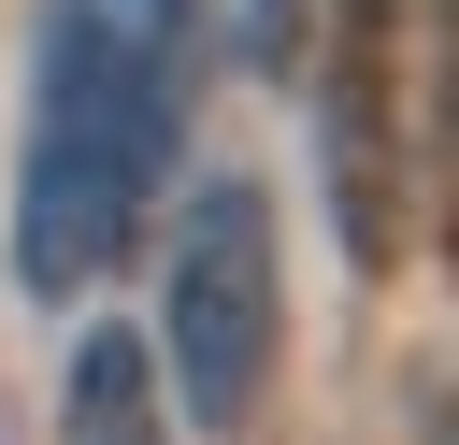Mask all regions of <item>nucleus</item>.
Returning <instances> with one entry per match:
<instances>
[{
    "instance_id": "obj_4",
    "label": "nucleus",
    "mask_w": 459,
    "mask_h": 445,
    "mask_svg": "<svg viewBox=\"0 0 459 445\" xmlns=\"http://www.w3.org/2000/svg\"><path fill=\"white\" fill-rule=\"evenodd\" d=\"M57 445H172V416H158V359H143L129 330H86V345H72Z\"/></svg>"
},
{
    "instance_id": "obj_3",
    "label": "nucleus",
    "mask_w": 459,
    "mask_h": 445,
    "mask_svg": "<svg viewBox=\"0 0 459 445\" xmlns=\"http://www.w3.org/2000/svg\"><path fill=\"white\" fill-rule=\"evenodd\" d=\"M316 129H330V215H344V258L387 273L402 258V201H416V0H330L316 14Z\"/></svg>"
},
{
    "instance_id": "obj_7",
    "label": "nucleus",
    "mask_w": 459,
    "mask_h": 445,
    "mask_svg": "<svg viewBox=\"0 0 459 445\" xmlns=\"http://www.w3.org/2000/svg\"><path fill=\"white\" fill-rule=\"evenodd\" d=\"M430 445H459V373H445V388H430Z\"/></svg>"
},
{
    "instance_id": "obj_2",
    "label": "nucleus",
    "mask_w": 459,
    "mask_h": 445,
    "mask_svg": "<svg viewBox=\"0 0 459 445\" xmlns=\"http://www.w3.org/2000/svg\"><path fill=\"white\" fill-rule=\"evenodd\" d=\"M273 345H287V316H273V201L244 172H215L186 201L172 287H158V359L186 388V431H244L258 388H273Z\"/></svg>"
},
{
    "instance_id": "obj_1",
    "label": "nucleus",
    "mask_w": 459,
    "mask_h": 445,
    "mask_svg": "<svg viewBox=\"0 0 459 445\" xmlns=\"http://www.w3.org/2000/svg\"><path fill=\"white\" fill-rule=\"evenodd\" d=\"M186 86H201V29L186 0H57L43 14V100H29V158H14V273L43 301L100 287L186 144Z\"/></svg>"
},
{
    "instance_id": "obj_5",
    "label": "nucleus",
    "mask_w": 459,
    "mask_h": 445,
    "mask_svg": "<svg viewBox=\"0 0 459 445\" xmlns=\"http://www.w3.org/2000/svg\"><path fill=\"white\" fill-rule=\"evenodd\" d=\"M416 43H430V86H416V172H430V230H445V273H459V0H416Z\"/></svg>"
},
{
    "instance_id": "obj_6",
    "label": "nucleus",
    "mask_w": 459,
    "mask_h": 445,
    "mask_svg": "<svg viewBox=\"0 0 459 445\" xmlns=\"http://www.w3.org/2000/svg\"><path fill=\"white\" fill-rule=\"evenodd\" d=\"M301 29H316V0H244V57L258 72H301Z\"/></svg>"
}]
</instances>
